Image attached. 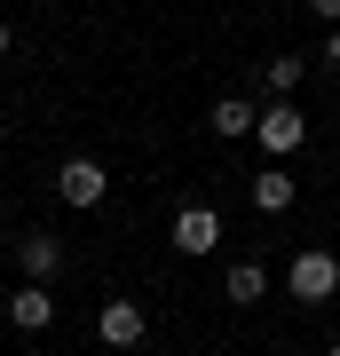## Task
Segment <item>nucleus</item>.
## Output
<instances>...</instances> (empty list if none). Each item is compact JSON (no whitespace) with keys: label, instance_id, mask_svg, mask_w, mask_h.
<instances>
[{"label":"nucleus","instance_id":"f257e3e1","mask_svg":"<svg viewBox=\"0 0 340 356\" xmlns=\"http://www.w3.org/2000/svg\"><path fill=\"white\" fill-rule=\"evenodd\" d=\"M285 293L293 301H332L340 293V254H325V245H309V254H293V269H285Z\"/></svg>","mask_w":340,"mask_h":356},{"label":"nucleus","instance_id":"423d86ee","mask_svg":"<svg viewBox=\"0 0 340 356\" xmlns=\"http://www.w3.org/2000/svg\"><path fill=\"white\" fill-rule=\"evenodd\" d=\"M0 317H8L16 332H48V317H56V301H48V285H32V277H24V285L8 293V309H0Z\"/></svg>","mask_w":340,"mask_h":356},{"label":"nucleus","instance_id":"dca6fc26","mask_svg":"<svg viewBox=\"0 0 340 356\" xmlns=\"http://www.w3.org/2000/svg\"><path fill=\"white\" fill-rule=\"evenodd\" d=\"M332 356H340V341H332Z\"/></svg>","mask_w":340,"mask_h":356},{"label":"nucleus","instance_id":"7ed1b4c3","mask_svg":"<svg viewBox=\"0 0 340 356\" xmlns=\"http://www.w3.org/2000/svg\"><path fill=\"white\" fill-rule=\"evenodd\" d=\"M56 198L88 214V206H103V198H111V175H103L95 159H63V166H56Z\"/></svg>","mask_w":340,"mask_h":356},{"label":"nucleus","instance_id":"39448f33","mask_svg":"<svg viewBox=\"0 0 340 356\" xmlns=\"http://www.w3.org/2000/svg\"><path fill=\"white\" fill-rule=\"evenodd\" d=\"M95 332H103V341H111V348H135L143 332H151V309H143V301H103Z\"/></svg>","mask_w":340,"mask_h":356},{"label":"nucleus","instance_id":"9d476101","mask_svg":"<svg viewBox=\"0 0 340 356\" xmlns=\"http://www.w3.org/2000/svg\"><path fill=\"white\" fill-rule=\"evenodd\" d=\"M222 293H229V301H238V309H253V301H261V293H269V269H261V261H238V269H229V277H222Z\"/></svg>","mask_w":340,"mask_h":356},{"label":"nucleus","instance_id":"ddd939ff","mask_svg":"<svg viewBox=\"0 0 340 356\" xmlns=\"http://www.w3.org/2000/svg\"><path fill=\"white\" fill-rule=\"evenodd\" d=\"M309 8H316V16H325V32L340 24V0H309Z\"/></svg>","mask_w":340,"mask_h":356},{"label":"nucleus","instance_id":"2eb2a0df","mask_svg":"<svg viewBox=\"0 0 340 356\" xmlns=\"http://www.w3.org/2000/svg\"><path fill=\"white\" fill-rule=\"evenodd\" d=\"M0 119H8V103H0Z\"/></svg>","mask_w":340,"mask_h":356},{"label":"nucleus","instance_id":"1a4fd4ad","mask_svg":"<svg viewBox=\"0 0 340 356\" xmlns=\"http://www.w3.org/2000/svg\"><path fill=\"white\" fill-rule=\"evenodd\" d=\"M253 127H261V111H253V103H238V95L214 103V135H222V143H238V135H253Z\"/></svg>","mask_w":340,"mask_h":356},{"label":"nucleus","instance_id":"0eeeda50","mask_svg":"<svg viewBox=\"0 0 340 356\" xmlns=\"http://www.w3.org/2000/svg\"><path fill=\"white\" fill-rule=\"evenodd\" d=\"M293 191H301V182L285 175V159H269L261 175H253V206H261V214H285V206H293Z\"/></svg>","mask_w":340,"mask_h":356},{"label":"nucleus","instance_id":"6e6552de","mask_svg":"<svg viewBox=\"0 0 340 356\" xmlns=\"http://www.w3.org/2000/svg\"><path fill=\"white\" fill-rule=\"evenodd\" d=\"M56 269H63V238H48V229H40V238H24V277L48 285Z\"/></svg>","mask_w":340,"mask_h":356},{"label":"nucleus","instance_id":"4468645a","mask_svg":"<svg viewBox=\"0 0 340 356\" xmlns=\"http://www.w3.org/2000/svg\"><path fill=\"white\" fill-rule=\"evenodd\" d=\"M8 48H16V40H8V24H0V64H8Z\"/></svg>","mask_w":340,"mask_h":356},{"label":"nucleus","instance_id":"20e7f679","mask_svg":"<svg viewBox=\"0 0 340 356\" xmlns=\"http://www.w3.org/2000/svg\"><path fill=\"white\" fill-rule=\"evenodd\" d=\"M222 245V214L214 206H182L175 214V254H214Z\"/></svg>","mask_w":340,"mask_h":356},{"label":"nucleus","instance_id":"9b49d317","mask_svg":"<svg viewBox=\"0 0 340 356\" xmlns=\"http://www.w3.org/2000/svg\"><path fill=\"white\" fill-rule=\"evenodd\" d=\"M301 56H269V95H293V88H301Z\"/></svg>","mask_w":340,"mask_h":356},{"label":"nucleus","instance_id":"f03ea898","mask_svg":"<svg viewBox=\"0 0 340 356\" xmlns=\"http://www.w3.org/2000/svg\"><path fill=\"white\" fill-rule=\"evenodd\" d=\"M253 143H261L269 159H293V151H301V143H309V119L293 111L285 95H269V111H261V127H253Z\"/></svg>","mask_w":340,"mask_h":356},{"label":"nucleus","instance_id":"f8f14e48","mask_svg":"<svg viewBox=\"0 0 340 356\" xmlns=\"http://www.w3.org/2000/svg\"><path fill=\"white\" fill-rule=\"evenodd\" d=\"M316 64H325V72H332V79H340V24H332V32H325V48H316Z\"/></svg>","mask_w":340,"mask_h":356}]
</instances>
